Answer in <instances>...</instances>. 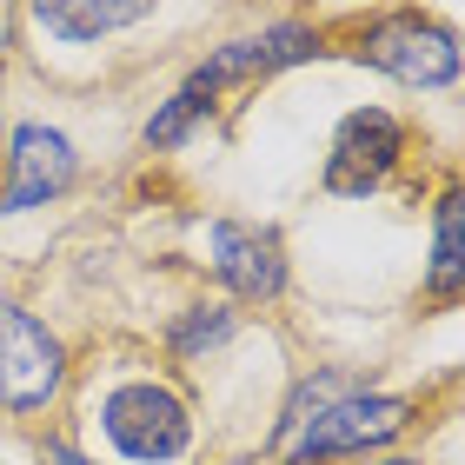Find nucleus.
I'll use <instances>...</instances> for the list:
<instances>
[{
    "instance_id": "obj_1",
    "label": "nucleus",
    "mask_w": 465,
    "mask_h": 465,
    "mask_svg": "<svg viewBox=\"0 0 465 465\" xmlns=\"http://www.w3.org/2000/svg\"><path fill=\"white\" fill-rule=\"evenodd\" d=\"M100 426L107 439L134 459V465H166L193 446V419H186L180 392L153 386V379H126V386L107 392V406H100Z\"/></svg>"
},
{
    "instance_id": "obj_2",
    "label": "nucleus",
    "mask_w": 465,
    "mask_h": 465,
    "mask_svg": "<svg viewBox=\"0 0 465 465\" xmlns=\"http://www.w3.org/2000/svg\"><path fill=\"white\" fill-rule=\"evenodd\" d=\"M412 406L392 392H352L340 406H326L312 426H300L286 439L292 465H312V459H340V452H366V446H386L392 432H406Z\"/></svg>"
},
{
    "instance_id": "obj_3",
    "label": "nucleus",
    "mask_w": 465,
    "mask_h": 465,
    "mask_svg": "<svg viewBox=\"0 0 465 465\" xmlns=\"http://www.w3.org/2000/svg\"><path fill=\"white\" fill-rule=\"evenodd\" d=\"M67 379V352L34 312L0 306V406L7 412H34L47 406Z\"/></svg>"
},
{
    "instance_id": "obj_4",
    "label": "nucleus",
    "mask_w": 465,
    "mask_h": 465,
    "mask_svg": "<svg viewBox=\"0 0 465 465\" xmlns=\"http://www.w3.org/2000/svg\"><path fill=\"white\" fill-rule=\"evenodd\" d=\"M399 153H406V126H399L386 107H359V114L340 120V134H332L326 186L332 193H372V186L399 166Z\"/></svg>"
},
{
    "instance_id": "obj_5",
    "label": "nucleus",
    "mask_w": 465,
    "mask_h": 465,
    "mask_svg": "<svg viewBox=\"0 0 465 465\" xmlns=\"http://www.w3.org/2000/svg\"><path fill=\"white\" fill-rule=\"evenodd\" d=\"M74 180V140L54 126H14L7 140V186H0V213H27L67 193Z\"/></svg>"
},
{
    "instance_id": "obj_6",
    "label": "nucleus",
    "mask_w": 465,
    "mask_h": 465,
    "mask_svg": "<svg viewBox=\"0 0 465 465\" xmlns=\"http://www.w3.org/2000/svg\"><path fill=\"white\" fill-rule=\"evenodd\" d=\"M366 60L386 67L392 80H406V87H452V80H459L452 34L419 27V20H386V27H372L366 34Z\"/></svg>"
},
{
    "instance_id": "obj_7",
    "label": "nucleus",
    "mask_w": 465,
    "mask_h": 465,
    "mask_svg": "<svg viewBox=\"0 0 465 465\" xmlns=\"http://www.w3.org/2000/svg\"><path fill=\"white\" fill-rule=\"evenodd\" d=\"M306 54H320V40H312L306 27H272L260 40H226V47L206 60V67H193V87L200 100H213L226 80H252V74H272V67H292V60H306Z\"/></svg>"
},
{
    "instance_id": "obj_8",
    "label": "nucleus",
    "mask_w": 465,
    "mask_h": 465,
    "mask_svg": "<svg viewBox=\"0 0 465 465\" xmlns=\"http://www.w3.org/2000/svg\"><path fill=\"white\" fill-rule=\"evenodd\" d=\"M213 272L240 292V300H272L286 286V260H280V240L260 226H240V220H220L213 226Z\"/></svg>"
},
{
    "instance_id": "obj_9",
    "label": "nucleus",
    "mask_w": 465,
    "mask_h": 465,
    "mask_svg": "<svg viewBox=\"0 0 465 465\" xmlns=\"http://www.w3.org/2000/svg\"><path fill=\"white\" fill-rule=\"evenodd\" d=\"M359 392V379L352 372H320V379H300V392L286 399V412H280V446L300 426H312V419H320L326 406H340V399H352Z\"/></svg>"
},
{
    "instance_id": "obj_10",
    "label": "nucleus",
    "mask_w": 465,
    "mask_h": 465,
    "mask_svg": "<svg viewBox=\"0 0 465 465\" xmlns=\"http://www.w3.org/2000/svg\"><path fill=\"white\" fill-rule=\"evenodd\" d=\"M34 20L47 34H67V40H100L107 27H134V20H146V7H34Z\"/></svg>"
},
{
    "instance_id": "obj_11",
    "label": "nucleus",
    "mask_w": 465,
    "mask_h": 465,
    "mask_svg": "<svg viewBox=\"0 0 465 465\" xmlns=\"http://www.w3.org/2000/svg\"><path fill=\"white\" fill-rule=\"evenodd\" d=\"M432 292L452 300L459 292V193L439 200V232H432Z\"/></svg>"
},
{
    "instance_id": "obj_12",
    "label": "nucleus",
    "mask_w": 465,
    "mask_h": 465,
    "mask_svg": "<svg viewBox=\"0 0 465 465\" xmlns=\"http://www.w3.org/2000/svg\"><path fill=\"white\" fill-rule=\"evenodd\" d=\"M206 107H213V100H200L193 87H180V94L166 100L153 120H146V146H173V140H186V126H193Z\"/></svg>"
},
{
    "instance_id": "obj_13",
    "label": "nucleus",
    "mask_w": 465,
    "mask_h": 465,
    "mask_svg": "<svg viewBox=\"0 0 465 465\" xmlns=\"http://www.w3.org/2000/svg\"><path fill=\"white\" fill-rule=\"evenodd\" d=\"M226 332H232V312H226V306H193V312L173 326V352L193 359V352H206V346H220Z\"/></svg>"
},
{
    "instance_id": "obj_14",
    "label": "nucleus",
    "mask_w": 465,
    "mask_h": 465,
    "mask_svg": "<svg viewBox=\"0 0 465 465\" xmlns=\"http://www.w3.org/2000/svg\"><path fill=\"white\" fill-rule=\"evenodd\" d=\"M47 465H94V459H80L74 446H60V439H47Z\"/></svg>"
},
{
    "instance_id": "obj_15",
    "label": "nucleus",
    "mask_w": 465,
    "mask_h": 465,
    "mask_svg": "<svg viewBox=\"0 0 465 465\" xmlns=\"http://www.w3.org/2000/svg\"><path fill=\"white\" fill-rule=\"evenodd\" d=\"M392 465H412V459H392Z\"/></svg>"
}]
</instances>
